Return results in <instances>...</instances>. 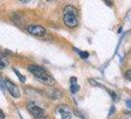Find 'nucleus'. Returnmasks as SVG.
Masks as SVG:
<instances>
[{"label":"nucleus","instance_id":"nucleus-1","mask_svg":"<svg viewBox=\"0 0 131 119\" xmlns=\"http://www.w3.org/2000/svg\"><path fill=\"white\" fill-rule=\"evenodd\" d=\"M28 70H29L30 73H33L41 83H43V84L48 86H53V83H54L53 79L49 75V73H46L42 67L38 66H28Z\"/></svg>","mask_w":131,"mask_h":119},{"label":"nucleus","instance_id":"nucleus-2","mask_svg":"<svg viewBox=\"0 0 131 119\" xmlns=\"http://www.w3.org/2000/svg\"><path fill=\"white\" fill-rule=\"evenodd\" d=\"M27 30L30 34H32L34 36H38V37H42L46 34V29L42 26L37 25V24H32V25L28 26Z\"/></svg>","mask_w":131,"mask_h":119},{"label":"nucleus","instance_id":"nucleus-3","mask_svg":"<svg viewBox=\"0 0 131 119\" xmlns=\"http://www.w3.org/2000/svg\"><path fill=\"white\" fill-rule=\"evenodd\" d=\"M4 84L6 86L7 90L9 91V93H10L13 97L19 98L21 93H20V89L18 86H16V84H14L13 82H11L9 79H5V80H4Z\"/></svg>","mask_w":131,"mask_h":119},{"label":"nucleus","instance_id":"nucleus-4","mask_svg":"<svg viewBox=\"0 0 131 119\" xmlns=\"http://www.w3.org/2000/svg\"><path fill=\"white\" fill-rule=\"evenodd\" d=\"M28 109H29V111L32 113L36 118H41L45 115V111L39 106H38L37 104L33 103V102H31V103L28 104Z\"/></svg>","mask_w":131,"mask_h":119},{"label":"nucleus","instance_id":"nucleus-5","mask_svg":"<svg viewBox=\"0 0 131 119\" xmlns=\"http://www.w3.org/2000/svg\"><path fill=\"white\" fill-rule=\"evenodd\" d=\"M63 22L65 26H67L68 28H75L78 25V18L77 16H74V15H64Z\"/></svg>","mask_w":131,"mask_h":119},{"label":"nucleus","instance_id":"nucleus-6","mask_svg":"<svg viewBox=\"0 0 131 119\" xmlns=\"http://www.w3.org/2000/svg\"><path fill=\"white\" fill-rule=\"evenodd\" d=\"M63 12H64V15H74V16L78 15L77 9L72 5H66L63 8Z\"/></svg>","mask_w":131,"mask_h":119},{"label":"nucleus","instance_id":"nucleus-7","mask_svg":"<svg viewBox=\"0 0 131 119\" xmlns=\"http://www.w3.org/2000/svg\"><path fill=\"white\" fill-rule=\"evenodd\" d=\"M61 119H71V117H72V114H71V112L69 111V110H67V109H65V110H63L62 108H61Z\"/></svg>","mask_w":131,"mask_h":119},{"label":"nucleus","instance_id":"nucleus-8","mask_svg":"<svg viewBox=\"0 0 131 119\" xmlns=\"http://www.w3.org/2000/svg\"><path fill=\"white\" fill-rule=\"evenodd\" d=\"M14 72H15V73H16V74L18 75V78H19V79L21 80V82H23V83H24V82L26 81V78H25L23 74H21V73H20L17 70H14Z\"/></svg>","mask_w":131,"mask_h":119},{"label":"nucleus","instance_id":"nucleus-9","mask_svg":"<svg viewBox=\"0 0 131 119\" xmlns=\"http://www.w3.org/2000/svg\"><path fill=\"white\" fill-rule=\"evenodd\" d=\"M70 89H71V91H72V93L78 92V90H79V86H78V84H73V86H70Z\"/></svg>","mask_w":131,"mask_h":119},{"label":"nucleus","instance_id":"nucleus-10","mask_svg":"<svg viewBox=\"0 0 131 119\" xmlns=\"http://www.w3.org/2000/svg\"><path fill=\"white\" fill-rule=\"evenodd\" d=\"M125 79H128V80H131V70H128L126 73H125Z\"/></svg>","mask_w":131,"mask_h":119},{"label":"nucleus","instance_id":"nucleus-11","mask_svg":"<svg viewBox=\"0 0 131 119\" xmlns=\"http://www.w3.org/2000/svg\"><path fill=\"white\" fill-rule=\"evenodd\" d=\"M79 54H80L81 58H83V59H87L89 57V54L87 53V52H79Z\"/></svg>","mask_w":131,"mask_h":119},{"label":"nucleus","instance_id":"nucleus-12","mask_svg":"<svg viewBox=\"0 0 131 119\" xmlns=\"http://www.w3.org/2000/svg\"><path fill=\"white\" fill-rule=\"evenodd\" d=\"M6 66V63L2 59H0V69H4Z\"/></svg>","mask_w":131,"mask_h":119},{"label":"nucleus","instance_id":"nucleus-13","mask_svg":"<svg viewBox=\"0 0 131 119\" xmlns=\"http://www.w3.org/2000/svg\"><path fill=\"white\" fill-rule=\"evenodd\" d=\"M70 82H71V86L77 84V79H76V78H71V79H70Z\"/></svg>","mask_w":131,"mask_h":119},{"label":"nucleus","instance_id":"nucleus-14","mask_svg":"<svg viewBox=\"0 0 131 119\" xmlns=\"http://www.w3.org/2000/svg\"><path fill=\"white\" fill-rule=\"evenodd\" d=\"M4 118V113L2 110H0V119H3Z\"/></svg>","mask_w":131,"mask_h":119}]
</instances>
